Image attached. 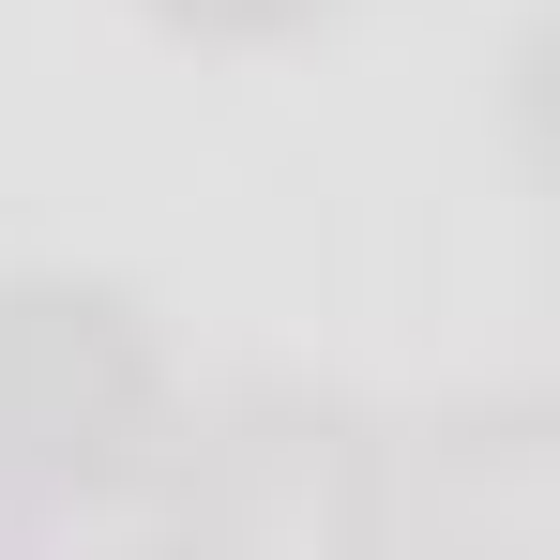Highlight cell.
<instances>
[{
    "label": "cell",
    "mask_w": 560,
    "mask_h": 560,
    "mask_svg": "<svg viewBox=\"0 0 560 560\" xmlns=\"http://www.w3.org/2000/svg\"><path fill=\"white\" fill-rule=\"evenodd\" d=\"M167 334L106 273H0V515H106L167 469Z\"/></svg>",
    "instance_id": "6da1fadb"
},
{
    "label": "cell",
    "mask_w": 560,
    "mask_h": 560,
    "mask_svg": "<svg viewBox=\"0 0 560 560\" xmlns=\"http://www.w3.org/2000/svg\"><path fill=\"white\" fill-rule=\"evenodd\" d=\"M167 530L197 546H378V424L334 394H228L212 424H167Z\"/></svg>",
    "instance_id": "7a4b0ae2"
},
{
    "label": "cell",
    "mask_w": 560,
    "mask_h": 560,
    "mask_svg": "<svg viewBox=\"0 0 560 560\" xmlns=\"http://www.w3.org/2000/svg\"><path fill=\"white\" fill-rule=\"evenodd\" d=\"M152 31H183V46H288V31H318L334 0H137Z\"/></svg>",
    "instance_id": "3957f363"
}]
</instances>
